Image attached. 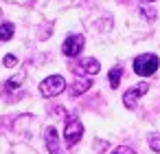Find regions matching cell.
Returning a JSON list of instances; mask_svg holds the SVG:
<instances>
[{
    "label": "cell",
    "instance_id": "15",
    "mask_svg": "<svg viewBox=\"0 0 160 154\" xmlns=\"http://www.w3.org/2000/svg\"><path fill=\"white\" fill-rule=\"evenodd\" d=\"M105 150H108V141H99V139H97V141H94V152L101 154V152H105Z\"/></svg>",
    "mask_w": 160,
    "mask_h": 154
},
{
    "label": "cell",
    "instance_id": "11",
    "mask_svg": "<svg viewBox=\"0 0 160 154\" xmlns=\"http://www.w3.org/2000/svg\"><path fill=\"white\" fill-rule=\"evenodd\" d=\"M147 141H149V147H151L153 152H160V134H158V132H151V134L147 136Z\"/></svg>",
    "mask_w": 160,
    "mask_h": 154
},
{
    "label": "cell",
    "instance_id": "10",
    "mask_svg": "<svg viewBox=\"0 0 160 154\" xmlns=\"http://www.w3.org/2000/svg\"><path fill=\"white\" fill-rule=\"evenodd\" d=\"M90 86H92V79H83V82L79 79V82H77V84L70 88V93H72V95H81V93H86Z\"/></svg>",
    "mask_w": 160,
    "mask_h": 154
},
{
    "label": "cell",
    "instance_id": "7",
    "mask_svg": "<svg viewBox=\"0 0 160 154\" xmlns=\"http://www.w3.org/2000/svg\"><path fill=\"white\" fill-rule=\"evenodd\" d=\"M99 68H101V64H99L94 57H88V60L81 62V73H90V75H94V73H99Z\"/></svg>",
    "mask_w": 160,
    "mask_h": 154
},
{
    "label": "cell",
    "instance_id": "3",
    "mask_svg": "<svg viewBox=\"0 0 160 154\" xmlns=\"http://www.w3.org/2000/svg\"><path fill=\"white\" fill-rule=\"evenodd\" d=\"M64 88H66V79L62 75H51L40 84V93L44 97H57L59 93H64Z\"/></svg>",
    "mask_w": 160,
    "mask_h": 154
},
{
    "label": "cell",
    "instance_id": "12",
    "mask_svg": "<svg viewBox=\"0 0 160 154\" xmlns=\"http://www.w3.org/2000/svg\"><path fill=\"white\" fill-rule=\"evenodd\" d=\"M22 79H24V75H16L13 79H9V82L5 84V88H7V90H13V88H18V86L22 84Z\"/></svg>",
    "mask_w": 160,
    "mask_h": 154
},
{
    "label": "cell",
    "instance_id": "4",
    "mask_svg": "<svg viewBox=\"0 0 160 154\" xmlns=\"http://www.w3.org/2000/svg\"><path fill=\"white\" fill-rule=\"evenodd\" d=\"M83 44H86L83 35H79V33H72V35H68V38L64 40V46H62V51H64V55H68V57H77V55L83 51Z\"/></svg>",
    "mask_w": 160,
    "mask_h": 154
},
{
    "label": "cell",
    "instance_id": "16",
    "mask_svg": "<svg viewBox=\"0 0 160 154\" xmlns=\"http://www.w3.org/2000/svg\"><path fill=\"white\" fill-rule=\"evenodd\" d=\"M112 154H136V152H134L132 147H125V145H121V147H116Z\"/></svg>",
    "mask_w": 160,
    "mask_h": 154
},
{
    "label": "cell",
    "instance_id": "14",
    "mask_svg": "<svg viewBox=\"0 0 160 154\" xmlns=\"http://www.w3.org/2000/svg\"><path fill=\"white\" fill-rule=\"evenodd\" d=\"M2 64H5L7 68H11V66H16V64H18V57H16V55H5Z\"/></svg>",
    "mask_w": 160,
    "mask_h": 154
},
{
    "label": "cell",
    "instance_id": "6",
    "mask_svg": "<svg viewBox=\"0 0 160 154\" xmlns=\"http://www.w3.org/2000/svg\"><path fill=\"white\" fill-rule=\"evenodd\" d=\"M44 141H46L48 154H59V136H57V130L53 125H48L44 130Z\"/></svg>",
    "mask_w": 160,
    "mask_h": 154
},
{
    "label": "cell",
    "instance_id": "5",
    "mask_svg": "<svg viewBox=\"0 0 160 154\" xmlns=\"http://www.w3.org/2000/svg\"><path fill=\"white\" fill-rule=\"evenodd\" d=\"M147 90H149V84H145V82H142V84H138V86H134V88H129V90L125 93V97H123L125 108H129V110H132V108L136 106V101H138Z\"/></svg>",
    "mask_w": 160,
    "mask_h": 154
},
{
    "label": "cell",
    "instance_id": "8",
    "mask_svg": "<svg viewBox=\"0 0 160 154\" xmlns=\"http://www.w3.org/2000/svg\"><path fill=\"white\" fill-rule=\"evenodd\" d=\"M13 33H16V27H13L11 22H2V24H0V42L11 40V38H13Z\"/></svg>",
    "mask_w": 160,
    "mask_h": 154
},
{
    "label": "cell",
    "instance_id": "9",
    "mask_svg": "<svg viewBox=\"0 0 160 154\" xmlns=\"http://www.w3.org/2000/svg\"><path fill=\"white\" fill-rule=\"evenodd\" d=\"M121 77H123V66H112L110 68V86L112 88H118Z\"/></svg>",
    "mask_w": 160,
    "mask_h": 154
},
{
    "label": "cell",
    "instance_id": "17",
    "mask_svg": "<svg viewBox=\"0 0 160 154\" xmlns=\"http://www.w3.org/2000/svg\"><path fill=\"white\" fill-rule=\"evenodd\" d=\"M149 3H153V0H149Z\"/></svg>",
    "mask_w": 160,
    "mask_h": 154
},
{
    "label": "cell",
    "instance_id": "1",
    "mask_svg": "<svg viewBox=\"0 0 160 154\" xmlns=\"http://www.w3.org/2000/svg\"><path fill=\"white\" fill-rule=\"evenodd\" d=\"M158 66H160V60H158V55H151V53H142L134 60V73L140 77L153 75L158 71Z\"/></svg>",
    "mask_w": 160,
    "mask_h": 154
},
{
    "label": "cell",
    "instance_id": "2",
    "mask_svg": "<svg viewBox=\"0 0 160 154\" xmlns=\"http://www.w3.org/2000/svg\"><path fill=\"white\" fill-rule=\"evenodd\" d=\"M81 136H83V125H81V121L75 114H70L66 119V125H64V139H66V143L75 145V143L81 141Z\"/></svg>",
    "mask_w": 160,
    "mask_h": 154
},
{
    "label": "cell",
    "instance_id": "13",
    "mask_svg": "<svg viewBox=\"0 0 160 154\" xmlns=\"http://www.w3.org/2000/svg\"><path fill=\"white\" fill-rule=\"evenodd\" d=\"M140 11H142V16H145L147 20H156V11H153L151 7H147V5H140Z\"/></svg>",
    "mask_w": 160,
    "mask_h": 154
}]
</instances>
